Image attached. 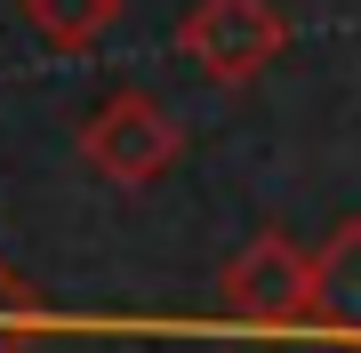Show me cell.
Wrapping results in <instances>:
<instances>
[{"mask_svg":"<svg viewBox=\"0 0 361 353\" xmlns=\"http://www.w3.org/2000/svg\"><path fill=\"white\" fill-rule=\"evenodd\" d=\"M80 161H89L104 185H129L137 193V185H161L185 161V129H177V113H169L161 97L113 89L89 120H80Z\"/></svg>","mask_w":361,"mask_h":353,"instance_id":"6da1fadb","label":"cell"},{"mask_svg":"<svg viewBox=\"0 0 361 353\" xmlns=\"http://www.w3.org/2000/svg\"><path fill=\"white\" fill-rule=\"evenodd\" d=\"M225 321L249 337H305L313 329V257L289 233H257L225 265Z\"/></svg>","mask_w":361,"mask_h":353,"instance_id":"7a4b0ae2","label":"cell"},{"mask_svg":"<svg viewBox=\"0 0 361 353\" xmlns=\"http://www.w3.org/2000/svg\"><path fill=\"white\" fill-rule=\"evenodd\" d=\"M289 49V16L273 0H193L177 16V56L201 65L217 89H249Z\"/></svg>","mask_w":361,"mask_h":353,"instance_id":"3957f363","label":"cell"},{"mask_svg":"<svg viewBox=\"0 0 361 353\" xmlns=\"http://www.w3.org/2000/svg\"><path fill=\"white\" fill-rule=\"evenodd\" d=\"M305 337L361 353V217H345L313 249V329Z\"/></svg>","mask_w":361,"mask_h":353,"instance_id":"277c9868","label":"cell"},{"mask_svg":"<svg viewBox=\"0 0 361 353\" xmlns=\"http://www.w3.org/2000/svg\"><path fill=\"white\" fill-rule=\"evenodd\" d=\"M25 25L65 56H89L104 32L121 25V0H25Z\"/></svg>","mask_w":361,"mask_h":353,"instance_id":"5b68a950","label":"cell"},{"mask_svg":"<svg viewBox=\"0 0 361 353\" xmlns=\"http://www.w3.org/2000/svg\"><path fill=\"white\" fill-rule=\"evenodd\" d=\"M40 329H49V305L32 297V281L0 257V353H25Z\"/></svg>","mask_w":361,"mask_h":353,"instance_id":"8992f818","label":"cell"}]
</instances>
